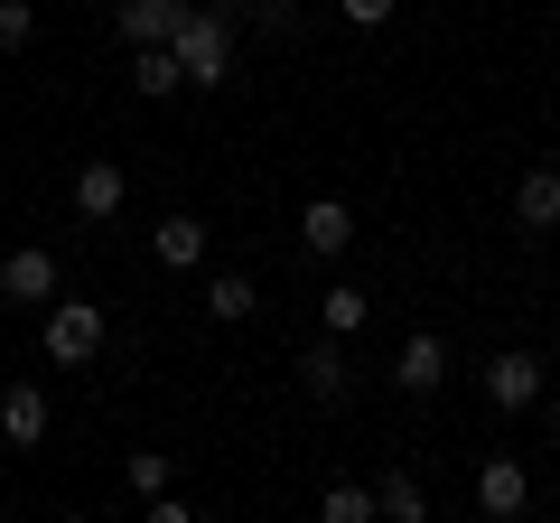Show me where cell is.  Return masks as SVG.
<instances>
[{
	"instance_id": "603a6c76",
	"label": "cell",
	"mask_w": 560,
	"mask_h": 523,
	"mask_svg": "<svg viewBox=\"0 0 560 523\" xmlns=\"http://www.w3.org/2000/svg\"><path fill=\"white\" fill-rule=\"evenodd\" d=\"M551 440H560V393H551Z\"/></svg>"
},
{
	"instance_id": "8fae6325",
	"label": "cell",
	"mask_w": 560,
	"mask_h": 523,
	"mask_svg": "<svg viewBox=\"0 0 560 523\" xmlns=\"http://www.w3.org/2000/svg\"><path fill=\"white\" fill-rule=\"evenodd\" d=\"M514 224H523V234H560V168L551 160L514 178Z\"/></svg>"
},
{
	"instance_id": "5b68a950",
	"label": "cell",
	"mask_w": 560,
	"mask_h": 523,
	"mask_svg": "<svg viewBox=\"0 0 560 523\" xmlns=\"http://www.w3.org/2000/svg\"><path fill=\"white\" fill-rule=\"evenodd\" d=\"M523 504H533V467H523V458H486L477 467V514L486 523H514Z\"/></svg>"
},
{
	"instance_id": "5bb4252c",
	"label": "cell",
	"mask_w": 560,
	"mask_h": 523,
	"mask_svg": "<svg viewBox=\"0 0 560 523\" xmlns=\"http://www.w3.org/2000/svg\"><path fill=\"white\" fill-rule=\"evenodd\" d=\"M364 318H374V300H364L355 281H327V290H318V327H327V337H355Z\"/></svg>"
},
{
	"instance_id": "e0dca14e",
	"label": "cell",
	"mask_w": 560,
	"mask_h": 523,
	"mask_svg": "<svg viewBox=\"0 0 560 523\" xmlns=\"http://www.w3.org/2000/svg\"><path fill=\"white\" fill-rule=\"evenodd\" d=\"M374 496H383V514H393V523H420V514H430V496H420V477H411V467H383V486H374Z\"/></svg>"
},
{
	"instance_id": "cb8c5ba5",
	"label": "cell",
	"mask_w": 560,
	"mask_h": 523,
	"mask_svg": "<svg viewBox=\"0 0 560 523\" xmlns=\"http://www.w3.org/2000/svg\"><path fill=\"white\" fill-rule=\"evenodd\" d=\"M551 28H560V10H551Z\"/></svg>"
},
{
	"instance_id": "ba28073f",
	"label": "cell",
	"mask_w": 560,
	"mask_h": 523,
	"mask_svg": "<svg viewBox=\"0 0 560 523\" xmlns=\"http://www.w3.org/2000/svg\"><path fill=\"white\" fill-rule=\"evenodd\" d=\"M300 243H308V262H337L346 243H355V206L346 197H308L300 206Z\"/></svg>"
},
{
	"instance_id": "44dd1931",
	"label": "cell",
	"mask_w": 560,
	"mask_h": 523,
	"mask_svg": "<svg viewBox=\"0 0 560 523\" xmlns=\"http://www.w3.org/2000/svg\"><path fill=\"white\" fill-rule=\"evenodd\" d=\"M337 20L346 28H383V20H393V0H337Z\"/></svg>"
},
{
	"instance_id": "d6986e66",
	"label": "cell",
	"mask_w": 560,
	"mask_h": 523,
	"mask_svg": "<svg viewBox=\"0 0 560 523\" xmlns=\"http://www.w3.org/2000/svg\"><path fill=\"white\" fill-rule=\"evenodd\" d=\"M121 477H131V496H168V458H160V449H131Z\"/></svg>"
},
{
	"instance_id": "ffe728a7",
	"label": "cell",
	"mask_w": 560,
	"mask_h": 523,
	"mask_svg": "<svg viewBox=\"0 0 560 523\" xmlns=\"http://www.w3.org/2000/svg\"><path fill=\"white\" fill-rule=\"evenodd\" d=\"M38 38V10H28V0H0V47H28Z\"/></svg>"
},
{
	"instance_id": "6da1fadb",
	"label": "cell",
	"mask_w": 560,
	"mask_h": 523,
	"mask_svg": "<svg viewBox=\"0 0 560 523\" xmlns=\"http://www.w3.org/2000/svg\"><path fill=\"white\" fill-rule=\"evenodd\" d=\"M234 28H243V10H187V28L168 38L178 66H187V84H224L234 75Z\"/></svg>"
},
{
	"instance_id": "7402d4cb",
	"label": "cell",
	"mask_w": 560,
	"mask_h": 523,
	"mask_svg": "<svg viewBox=\"0 0 560 523\" xmlns=\"http://www.w3.org/2000/svg\"><path fill=\"white\" fill-rule=\"evenodd\" d=\"M253 20L261 28H290V0H253Z\"/></svg>"
},
{
	"instance_id": "7c38bea8",
	"label": "cell",
	"mask_w": 560,
	"mask_h": 523,
	"mask_svg": "<svg viewBox=\"0 0 560 523\" xmlns=\"http://www.w3.org/2000/svg\"><path fill=\"white\" fill-rule=\"evenodd\" d=\"M47 421H57V411H47V383H10V393H0V440L10 449H38Z\"/></svg>"
},
{
	"instance_id": "3957f363",
	"label": "cell",
	"mask_w": 560,
	"mask_h": 523,
	"mask_svg": "<svg viewBox=\"0 0 560 523\" xmlns=\"http://www.w3.org/2000/svg\"><path fill=\"white\" fill-rule=\"evenodd\" d=\"M486 403H495V411H533L541 403V383H551V374H541V356H523V346H504V356H486Z\"/></svg>"
},
{
	"instance_id": "8992f818",
	"label": "cell",
	"mask_w": 560,
	"mask_h": 523,
	"mask_svg": "<svg viewBox=\"0 0 560 523\" xmlns=\"http://www.w3.org/2000/svg\"><path fill=\"white\" fill-rule=\"evenodd\" d=\"M187 10H197V0H113V28L131 47H168L187 28Z\"/></svg>"
},
{
	"instance_id": "4fadbf2b",
	"label": "cell",
	"mask_w": 560,
	"mask_h": 523,
	"mask_svg": "<svg viewBox=\"0 0 560 523\" xmlns=\"http://www.w3.org/2000/svg\"><path fill=\"white\" fill-rule=\"evenodd\" d=\"M206 243H215V234H206L197 216H160V234H150V262H160V271H197Z\"/></svg>"
},
{
	"instance_id": "7a4b0ae2",
	"label": "cell",
	"mask_w": 560,
	"mask_h": 523,
	"mask_svg": "<svg viewBox=\"0 0 560 523\" xmlns=\"http://www.w3.org/2000/svg\"><path fill=\"white\" fill-rule=\"evenodd\" d=\"M103 356V309L94 300H47V364H94Z\"/></svg>"
},
{
	"instance_id": "2e32d148",
	"label": "cell",
	"mask_w": 560,
	"mask_h": 523,
	"mask_svg": "<svg viewBox=\"0 0 560 523\" xmlns=\"http://www.w3.org/2000/svg\"><path fill=\"white\" fill-rule=\"evenodd\" d=\"M253 281H243V271H215V281H206V318H224V327H243V318H253Z\"/></svg>"
},
{
	"instance_id": "30bf717a",
	"label": "cell",
	"mask_w": 560,
	"mask_h": 523,
	"mask_svg": "<svg viewBox=\"0 0 560 523\" xmlns=\"http://www.w3.org/2000/svg\"><path fill=\"white\" fill-rule=\"evenodd\" d=\"M300 383H308V403H318V411H337L346 393H355V374H346V337H318V346H308V356H300Z\"/></svg>"
},
{
	"instance_id": "9a60e30c",
	"label": "cell",
	"mask_w": 560,
	"mask_h": 523,
	"mask_svg": "<svg viewBox=\"0 0 560 523\" xmlns=\"http://www.w3.org/2000/svg\"><path fill=\"white\" fill-rule=\"evenodd\" d=\"M131 84H140V94H178V84H187L178 47H131Z\"/></svg>"
},
{
	"instance_id": "ac0fdd59",
	"label": "cell",
	"mask_w": 560,
	"mask_h": 523,
	"mask_svg": "<svg viewBox=\"0 0 560 523\" xmlns=\"http://www.w3.org/2000/svg\"><path fill=\"white\" fill-rule=\"evenodd\" d=\"M318 514H327V523H374V514H383V496H374V486H327Z\"/></svg>"
},
{
	"instance_id": "9c48e42d",
	"label": "cell",
	"mask_w": 560,
	"mask_h": 523,
	"mask_svg": "<svg viewBox=\"0 0 560 523\" xmlns=\"http://www.w3.org/2000/svg\"><path fill=\"white\" fill-rule=\"evenodd\" d=\"M0 300H20V309H47V300H57V253L20 243V253L0 262Z\"/></svg>"
},
{
	"instance_id": "277c9868",
	"label": "cell",
	"mask_w": 560,
	"mask_h": 523,
	"mask_svg": "<svg viewBox=\"0 0 560 523\" xmlns=\"http://www.w3.org/2000/svg\"><path fill=\"white\" fill-rule=\"evenodd\" d=\"M393 383L411 393V403H430V393L448 383V337H440V327H411V337H401V356H393Z\"/></svg>"
},
{
	"instance_id": "52a82bcc",
	"label": "cell",
	"mask_w": 560,
	"mask_h": 523,
	"mask_svg": "<svg viewBox=\"0 0 560 523\" xmlns=\"http://www.w3.org/2000/svg\"><path fill=\"white\" fill-rule=\"evenodd\" d=\"M66 197H75V216H84V224H113V216H121V197H131V178H121V160H84Z\"/></svg>"
}]
</instances>
